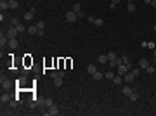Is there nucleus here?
Returning <instances> with one entry per match:
<instances>
[{
	"label": "nucleus",
	"instance_id": "f257e3e1",
	"mask_svg": "<svg viewBox=\"0 0 156 116\" xmlns=\"http://www.w3.org/2000/svg\"><path fill=\"white\" fill-rule=\"evenodd\" d=\"M134 80H135V75H134L132 71H127V73L123 75V81H125V83H132Z\"/></svg>",
	"mask_w": 156,
	"mask_h": 116
},
{
	"label": "nucleus",
	"instance_id": "f03ea898",
	"mask_svg": "<svg viewBox=\"0 0 156 116\" xmlns=\"http://www.w3.org/2000/svg\"><path fill=\"white\" fill-rule=\"evenodd\" d=\"M37 28H38V33H37V35H38V37H43V35H45V23H43V21H38V23H37Z\"/></svg>",
	"mask_w": 156,
	"mask_h": 116
},
{
	"label": "nucleus",
	"instance_id": "7ed1b4c3",
	"mask_svg": "<svg viewBox=\"0 0 156 116\" xmlns=\"http://www.w3.org/2000/svg\"><path fill=\"white\" fill-rule=\"evenodd\" d=\"M130 66H127V64H120V66H118L116 68V71H118V75H121V76H123V75H125V73H127V71H130Z\"/></svg>",
	"mask_w": 156,
	"mask_h": 116
},
{
	"label": "nucleus",
	"instance_id": "20e7f679",
	"mask_svg": "<svg viewBox=\"0 0 156 116\" xmlns=\"http://www.w3.org/2000/svg\"><path fill=\"white\" fill-rule=\"evenodd\" d=\"M18 33H19V31H18V28H16V26H12V28L7 29V33H5V35H7L9 38H16V37H18Z\"/></svg>",
	"mask_w": 156,
	"mask_h": 116
},
{
	"label": "nucleus",
	"instance_id": "39448f33",
	"mask_svg": "<svg viewBox=\"0 0 156 116\" xmlns=\"http://www.w3.org/2000/svg\"><path fill=\"white\" fill-rule=\"evenodd\" d=\"M0 85H2V90H7V88H10V81H9V78L2 76V78H0Z\"/></svg>",
	"mask_w": 156,
	"mask_h": 116
},
{
	"label": "nucleus",
	"instance_id": "423d86ee",
	"mask_svg": "<svg viewBox=\"0 0 156 116\" xmlns=\"http://www.w3.org/2000/svg\"><path fill=\"white\" fill-rule=\"evenodd\" d=\"M78 19V16L73 12V10H69V12H66V21L68 23H75V21Z\"/></svg>",
	"mask_w": 156,
	"mask_h": 116
},
{
	"label": "nucleus",
	"instance_id": "0eeeda50",
	"mask_svg": "<svg viewBox=\"0 0 156 116\" xmlns=\"http://www.w3.org/2000/svg\"><path fill=\"white\" fill-rule=\"evenodd\" d=\"M73 12L76 14L78 18H82V16H83V12H82V5H80V4H75V5H73Z\"/></svg>",
	"mask_w": 156,
	"mask_h": 116
},
{
	"label": "nucleus",
	"instance_id": "6e6552de",
	"mask_svg": "<svg viewBox=\"0 0 156 116\" xmlns=\"http://www.w3.org/2000/svg\"><path fill=\"white\" fill-rule=\"evenodd\" d=\"M9 37H7V35H4V33H2V35H0V45H2V47H4V45H9Z\"/></svg>",
	"mask_w": 156,
	"mask_h": 116
},
{
	"label": "nucleus",
	"instance_id": "1a4fd4ad",
	"mask_svg": "<svg viewBox=\"0 0 156 116\" xmlns=\"http://www.w3.org/2000/svg\"><path fill=\"white\" fill-rule=\"evenodd\" d=\"M47 113H49V114H52V116H56V114H59V107L54 104V106H50L49 109H47Z\"/></svg>",
	"mask_w": 156,
	"mask_h": 116
},
{
	"label": "nucleus",
	"instance_id": "9d476101",
	"mask_svg": "<svg viewBox=\"0 0 156 116\" xmlns=\"http://www.w3.org/2000/svg\"><path fill=\"white\" fill-rule=\"evenodd\" d=\"M33 16H35V9L31 7V10H28V12L24 14V19H26V21H31V19H33Z\"/></svg>",
	"mask_w": 156,
	"mask_h": 116
},
{
	"label": "nucleus",
	"instance_id": "9b49d317",
	"mask_svg": "<svg viewBox=\"0 0 156 116\" xmlns=\"http://www.w3.org/2000/svg\"><path fill=\"white\" fill-rule=\"evenodd\" d=\"M0 9H2V12L7 10V9H10V7H9V0H0Z\"/></svg>",
	"mask_w": 156,
	"mask_h": 116
},
{
	"label": "nucleus",
	"instance_id": "f8f14e48",
	"mask_svg": "<svg viewBox=\"0 0 156 116\" xmlns=\"http://www.w3.org/2000/svg\"><path fill=\"white\" fill-rule=\"evenodd\" d=\"M28 33H29V35H37V33H38L37 24H31V26H28Z\"/></svg>",
	"mask_w": 156,
	"mask_h": 116
},
{
	"label": "nucleus",
	"instance_id": "ddd939ff",
	"mask_svg": "<svg viewBox=\"0 0 156 116\" xmlns=\"http://www.w3.org/2000/svg\"><path fill=\"white\" fill-rule=\"evenodd\" d=\"M96 71H97V68H96V64H88V66H87V73L90 75V76H92V75H94Z\"/></svg>",
	"mask_w": 156,
	"mask_h": 116
},
{
	"label": "nucleus",
	"instance_id": "4468645a",
	"mask_svg": "<svg viewBox=\"0 0 156 116\" xmlns=\"http://www.w3.org/2000/svg\"><path fill=\"white\" fill-rule=\"evenodd\" d=\"M121 92H123V94H125V95H130V94H132V92H134V88L130 87V85H125V87H123V90H121Z\"/></svg>",
	"mask_w": 156,
	"mask_h": 116
},
{
	"label": "nucleus",
	"instance_id": "2eb2a0df",
	"mask_svg": "<svg viewBox=\"0 0 156 116\" xmlns=\"http://www.w3.org/2000/svg\"><path fill=\"white\" fill-rule=\"evenodd\" d=\"M147 66H149V62H147V61H146L144 57H142L141 61H139V68H141V69H146Z\"/></svg>",
	"mask_w": 156,
	"mask_h": 116
},
{
	"label": "nucleus",
	"instance_id": "dca6fc26",
	"mask_svg": "<svg viewBox=\"0 0 156 116\" xmlns=\"http://www.w3.org/2000/svg\"><path fill=\"white\" fill-rule=\"evenodd\" d=\"M16 28H18V31H19V33L28 31V26H24V24H21V23H18V24H16Z\"/></svg>",
	"mask_w": 156,
	"mask_h": 116
},
{
	"label": "nucleus",
	"instance_id": "f3484780",
	"mask_svg": "<svg viewBox=\"0 0 156 116\" xmlns=\"http://www.w3.org/2000/svg\"><path fill=\"white\" fill-rule=\"evenodd\" d=\"M92 78H94V80H96V81H99V80H102V78H104V75H102V73H101V71H96V73H94V75H92Z\"/></svg>",
	"mask_w": 156,
	"mask_h": 116
},
{
	"label": "nucleus",
	"instance_id": "a211bd4d",
	"mask_svg": "<svg viewBox=\"0 0 156 116\" xmlns=\"http://www.w3.org/2000/svg\"><path fill=\"white\" fill-rule=\"evenodd\" d=\"M18 102H19V99H16V97L10 99V101H9V107H10V109H14V107L18 106Z\"/></svg>",
	"mask_w": 156,
	"mask_h": 116
},
{
	"label": "nucleus",
	"instance_id": "6ab92c4d",
	"mask_svg": "<svg viewBox=\"0 0 156 116\" xmlns=\"http://www.w3.org/2000/svg\"><path fill=\"white\" fill-rule=\"evenodd\" d=\"M10 101V95L9 94H2V97H0V102L4 104V102H9Z\"/></svg>",
	"mask_w": 156,
	"mask_h": 116
},
{
	"label": "nucleus",
	"instance_id": "aec40b11",
	"mask_svg": "<svg viewBox=\"0 0 156 116\" xmlns=\"http://www.w3.org/2000/svg\"><path fill=\"white\" fill-rule=\"evenodd\" d=\"M16 83H18L19 87H23V85L26 83V75H23V76H21V78H18V81H16Z\"/></svg>",
	"mask_w": 156,
	"mask_h": 116
},
{
	"label": "nucleus",
	"instance_id": "412c9836",
	"mask_svg": "<svg viewBox=\"0 0 156 116\" xmlns=\"http://www.w3.org/2000/svg\"><path fill=\"white\" fill-rule=\"evenodd\" d=\"M127 10L128 12H135V4H134V2H128L127 4Z\"/></svg>",
	"mask_w": 156,
	"mask_h": 116
},
{
	"label": "nucleus",
	"instance_id": "4be33fe9",
	"mask_svg": "<svg viewBox=\"0 0 156 116\" xmlns=\"http://www.w3.org/2000/svg\"><path fill=\"white\" fill-rule=\"evenodd\" d=\"M50 106H54V101H52V99H45V101H43V107L49 109Z\"/></svg>",
	"mask_w": 156,
	"mask_h": 116
},
{
	"label": "nucleus",
	"instance_id": "5701e85b",
	"mask_svg": "<svg viewBox=\"0 0 156 116\" xmlns=\"http://www.w3.org/2000/svg\"><path fill=\"white\" fill-rule=\"evenodd\" d=\"M54 85H56V87H63V78L61 76H57V78H54Z\"/></svg>",
	"mask_w": 156,
	"mask_h": 116
},
{
	"label": "nucleus",
	"instance_id": "b1692460",
	"mask_svg": "<svg viewBox=\"0 0 156 116\" xmlns=\"http://www.w3.org/2000/svg\"><path fill=\"white\" fill-rule=\"evenodd\" d=\"M9 7H10V9H18V7H19V2H18V0H10Z\"/></svg>",
	"mask_w": 156,
	"mask_h": 116
},
{
	"label": "nucleus",
	"instance_id": "393cba45",
	"mask_svg": "<svg viewBox=\"0 0 156 116\" xmlns=\"http://www.w3.org/2000/svg\"><path fill=\"white\" fill-rule=\"evenodd\" d=\"M128 99H130V101H132V102H135L137 99H139V94H137L135 90H134V92H132V94H130V95H128Z\"/></svg>",
	"mask_w": 156,
	"mask_h": 116
},
{
	"label": "nucleus",
	"instance_id": "a878e982",
	"mask_svg": "<svg viewBox=\"0 0 156 116\" xmlns=\"http://www.w3.org/2000/svg\"><path fill=\"white\" fill-rule=\"evenodd\" d=\"M9 47L10 48H16V47H18V38H10L9 40Z\"/></svg>",
	"mask_w": 156,
	"mask_h": 116
},
{
	"label": "nucleus",
	"instance_id": "bb28decb",
	"mask_svg": "<svg viewBox=\"0 0 156 116\" xmlns=\"http://www.w3.org/2000/svg\"><path fill=\"white\" fill-rule=\"evenodd\" d=\"M121 80H123V76H121V75H118V76H113V83H115V85H118V83H121Z\"/></svg>",
	"mask_w": 156,
	"mask_h": 116
},
{
	"label": "nucleus",
	"instance_id": "cd10ccee",
	"mask_svg": "<svg viewBox=\"0 0 156 116\" xmlns=\"http://www.w3.org/2000/svg\"><path fill=\"white\" fill-rule=\"evenodd\" d=\"M94 24H96L97 28H102V26H104V21H102V19H97V18H96V21H94Z\"/></svg>",
	"mask_w": 156,
	"mask_h": 116
},
{
	"label": "nucleus",
	"instance_id": "c85d7f7f",
	"mask_svg": "<svg viewBox=\"0 0 156 116\" xmlns=\"http://www.w3.org/2000/svg\"><path fill=\"white\" fill-rule=\"evenodd\" d=\"M99 62H101V64H106V62H109L107 56H99Z\"/></svg>",
	"mask_w": 156,
	"mask_h": 116
},
{
	"label": "nucleus",
	"instance_id": "c756f323",
	"mask_svg": "<svg viewBox=\"0 0 156 116\" xmlns=\"http://www.w3.org/2000/svg\"><path fill=\"white\" fill-rule=\"evenodd\" d=\"M106 56H107V59H109V61H116V54H115V52H107Z\"/></svg>",
	"mask_w": 156,
	"mask_h": 116
},
{
	"label": "nucleus",
	"instance_id": "7c9ffc66",
	"mask_svg": "<svg viewBox=\"0 0 156 116\" xmlns=\"http://www.w3.org/2000/svg\"><path fill=\"white\" fill-rule=\"evenodd\" d=\"M146 71H147V73H151V75H153V73L156 71V68H154V66H151V64H149V66L146 68Z\"/></svg>",
	"mask_w": 156,
	"mask_h": 116
},
{
	"label": "nucleus",
	"instance_id": "2f4dec72",
	"mask_svg": "<svg viewBox=\"0 0 156 116\" xmlns=\"http://www.w3.org/2000/svg\"><path fill=\"white\" fill-rule=\"evenodd\" d=\"M113 76H115V75H113V71H107L106 75H104V78H107V80H113Z\"/></svg>",
	"mask_w": 156,
	"mask_h": 116
},
{
	"label": "nucleus",
	"instance_id": "473e14b6",
	"mask_svg": "<svg viewBox=\"0 0 156 116\" xmlns=\"http://www.w3.org/2000/svg\"><path fill=\"white\" fill-rule=\"evenodd\" d=\"M50 76H52V80H54V78L59 76V73H57V71H52V73H50Z\"/></svg>",
	"mask_w": 156,
	"mask_h": 116
},
{
	"label": "nucleus",
	"instance_id": "72a5a7b5",
	"mask_svg": "<svg viewBox=\"0 0 156 116\" xmlns=\"http://www.w3.org/2000/svg\"><path fill=\"white\" fill-rule=\"evenodd\" d=\"M21 73H23V75H28V73H29V68H23V69H21Z\"/></svg>",
	"mask_w": 156,
	"mask_h": 116
},
{
	"label": "nucleus",
	"instance_id": "f704fd0d",
	"mask_svg": "<svg viewBox=\"0 0 156 116\" xmlns=\"http://www.w3.org/2000/svg\"><path fill=\"white\" fill-rule=\"evenodd\" d=\"M87 19H88V23H92V24H94V21H96V18H94V16H88Z\"/></svg>",
	"mask_w": 156,
	"mask_h": 116
},
{
	"label": "nucleus",
	"instance_id": "c9c22d12",
	"mask_svg": "<svg viewBox=\"0 0 156 116\" xmlns=\"http://www.w3.org/2000/svg\"><path fill=\"white\" fill-rule=\"evenodd\" d=\"M132 73H134V75H135V78L139 76V73H141V69H132Z\"/></svg>",
	"mask_w": 156,
	"mask_h": 116
},
{
	"label": "nucleus",
	"instance_id": "e433bc0d",
	"mask_svg": "<svg viewBox=\"0 0 156 116\" xmlns=\"http://www.w3.org/2000/svg\"><path fill=\"white\" fill-rule=\"evenodd\" d=\"M151 5H153V7L156 9V0H151Z\"/></svg>",
	"mask_w": 156,
	"mask_h": 116
},
{
	"label": "nucleus",
	"instance_id": "4c0bfd02",
	"mask_svg": "<svg viewBox=\"0 0 156 116\" xmlns=\"http://www.w3.org/2000/svg\"><path fill=\"white\" fill-rule=\"evenodd\" d=\"M142 2H144V4H151V0H142Z\"/></svg>",
	"mask_w": 156,
	"mask_h": 116
},
{
	"label": "nucleus",
	"instance_id": "58836bf2",
	"mask_svg": "<svg viewBox=\"0 0 156 116\" xmlns=\"http://www.w3.org/2000/svg\"><path fill=\"white\" fill-rule=\"evenodd\" d=\"M120 2H121V0H113V4H120Z\"/></svg>",
	"mask_w": 156,
	"mask_h": 116
},
{
	"label": "nucleus",
	"instance_id": "ea45409f",
	"mask_svg": "<svg viewBox=\"0 0 156 116\" xmlns=\"http://www.w3.org/2000/svg\"><path fill=\"white\" fill-rule=\"evenodd\" d=\"M154 61H156V48H154Z\"/></svg>",
	"mask_w": 156,
	"mask_h": 116
},
{
	"label": "nucleus",
	"instance_id": "a19ab883",
	"mask_svg": "<svg viewBox=\"0 0 156 116\" xmlns=\"http://www.w3.org/2000/svg\"><path fill=\"white\" fill-rule=\"evenodd\" d=\"M154 33H156V24H154Z\"/></svg>",
	"mask_w": 156,
	"mask_h": 116
},
{
	"label": "nucleus",
	"instance_id": "79ce46f5",
	"mask_svg": "<svg viewBox=\"0 0 156 116\" xmlns=\"http://www.w3.org/2000/svg\"><path fill=\"white\" fill-rule=\"evenodd\" d=\"M40 2H45V0H40Z\"/></svg>",
	"mask_w": 156,
	"mask_h": 116
},
{
	"label": "nucleus",
	"instance_id": "37998d69",
	"mask_svg": "<svg viewBox=\"0 0 156 116\" xmlns=\"http://www.w3.org/2000/svg\"><path fill=\"white\" fill-rule=\"evenodd\" d=\"M9 2H10V0H9Z\"/></svg>",
	"mask_w": 156,
	"mask_h": 116
}]
</instances>
